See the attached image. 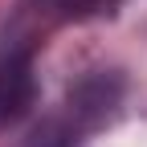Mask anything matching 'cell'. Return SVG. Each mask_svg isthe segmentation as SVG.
I'll return each mask as SVG.
<instances>
[{"instance_id": "6da1fadb", "label": "cell", "mask_w": 147, "mask_h": 147, "mask_svg": "<svg viewBox=\"0 0 147 147\" xmlns=\"http://www.w3.org/2000/svg\"><path fill=\"white\" fill-rule=\"evenodd\" d=\"M61 8L69 12H98V8H110V4H119V0H57Z\"/></svg>"}]
</instances>
